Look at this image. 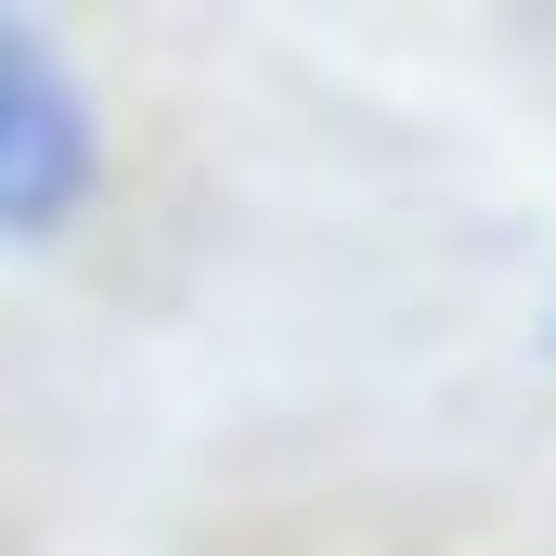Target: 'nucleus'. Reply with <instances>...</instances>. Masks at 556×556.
<instances>
[{"instance_id":"obj_1","label":"nucleus","mask_w":556,"mask_h":556,"mask_svg":"<svg viewBox=\"0 0 556 556\" xmlns=\"http://www.w3.org/2000/svg\"><path fill=\"white\" fill-rule=\"evenodd\" d=\"M104 181V130H91V91L65 78V52L39 26L0 13V247H39L91 207Z\"/></svg>"}]
</instances>
